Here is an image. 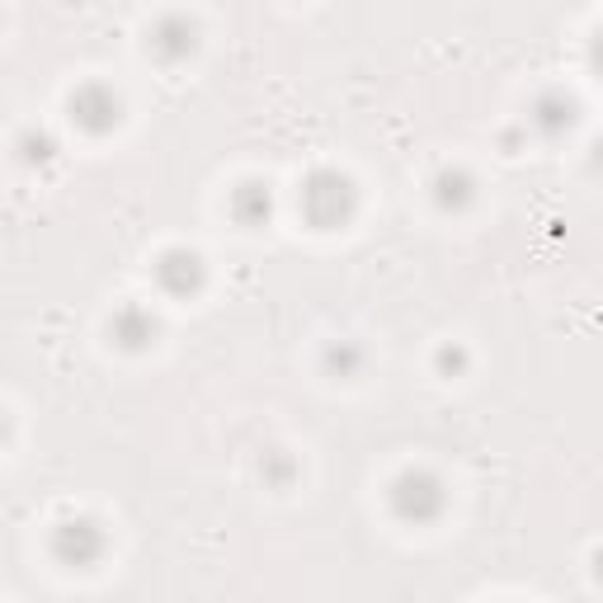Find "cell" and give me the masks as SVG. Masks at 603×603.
<instances>
[{
    "mask_svg": "<svg viewBox=\"0 0 603 603\" xmlns=\"http://www.w3.org/2000/svg\"><path fill=\"white\" fill-rule=\"evenodd\" d=\"M104 547H109V538H104V528L95 519H66V523H57V533H52V557L71 565V571H91L104 557Z\"/></svg>",
    "mask_w": 603,
    "mask_h": 603,
    "instance_id": "obj_3",
    "label": "cell"
},
{
    "mask_svg": "<svg viewBox=\"0 0 603 603\" xmlns=\"http://www.w3.org/2000/svg\"><path fill=\"white\" fill-rule=\"evenodd\" d=\"M297 208L316 232H335V226H345L353 218V184L340 170H311L307 180H302Z\"/></svg>",
    "mask_w": 603,
    "mask_h": 603,
    "instance_id": "obj_1",
    "label": "cell"
},
{
    "mask_svg": "<svg viewBox=\"0 0 603 603\" xmlns=\"http://www.w3.org/2000/svg\"><path fill=\"white\" fill-rule=\"evenodd\" d=\"M594 151H599V156H594V161H599V166H603V137H599V147H594Z\"/></svg>",
    "mask_w": 603,
    "mask_h": 603,
    "instance_id": "obj_15",
    "label": "cell"
},
{
    "mask_svg": "<svg viewBox=\"0 0 603 603\" xmlns=\"http://www.w3.org/2000/svg\"><path fill=\"white\" fill-rule=\"evenodd\" d=\"M476 199V180L467 170H438V180H434V203L443 208V212H463L467 203Z\"/></svg>",
    "mask_w": 603,
    "mask_h": 603,
    "instance_id": "obj_7",
    "label": "cell"
},
{
    "mask_svg": "<svg viewBox=\"0 0 603 603\" xmlns=\"http://www.w3.org/2000/svg\"><path fill=\"white\" fill-rule=\"evenodd\" d=\"M594 62L603 66V33H599V43H594Z\"/></svg>",
    "mask_w": 603,
    "mask_h": 603,
    "instance_id": "obj_14",
    "label": "cell"
},
{
    "mask_svg": "<svg viewBox=\"0 0 603 603\" xmlns=\"http://www.w3.org/2000/svg\"><path fill=\"white\" fill-rule=\"evenodd\" d=\"M264 463L274 467V486H288V482H293V457H283V453L274 448V453H264Z\"/></svg>",
    "mask_w": 603,
    "mask_h": 603,
    "instance_id": "obj_12",
    "label": "cell"
},
{
    "mask_svg": "<svg viewBox=\"0 0 603 603\" xmlns=\"http://www.w3.org/2000/svg\"><path fill=\"white\" fill-rule=\"evenodd\" d=\"M193 43H199V39H193V24L189 20H174V14H170V20H161V29H156V39H151V47H156V57H161V62L189 57Z\"/></svg>",
    "mask_w": 603,
    "mask_h": 603,
    "instance_id": "obj_8",
    "label": "cell"
},
{
    "mask_svg": "<svg viewBox=\"0 0 603 603\" xmlns=\"http://www.w3.org/2000/svg\"><path fill=\"white\" fill-rule=\"evenodd\" d=\"M232 212L241 226H260L264 218H269V189L264 184H241L236 199H232Z\"/></svg>",
    "mask_w": 603,
    "mask_h": 603,
    "instance_id": "obj_9",
    "label": "cell"
},
{
    "mask_svg": "<svg viewBox=\"0 0 603 603\" xmlns=\"http://www.w3.org/2000/svg\"><path fill=\"white\" fill-rule=\"evenodd\" d=\"M156 283L170 293V297H189L203 288V260L193 251H166L156 260Z\"/></svg>",
    "mask_w": 603,
    "mask_h": 603,
    "instance_id": "obj_5",
    "label": "cell"
},
{
    "mask_svg": "<svg viewBox=\"0 0 603 603\" xmlns=\"http://www.w3.org/2000/svg\"><path fill=\"white\" fill-rule=\"evenodd\" d=\"M438 368H443V372H448V368H453V372H457V368H467V353L448 345V349H443V353H438Z\"/></svg>",
    "mask_w": 603,
    "mask_h": 603,
    "instance_id": "obj_13",
    "label": "cell"
},
{
    "mask_svg": "<svg viewBox=\"0 0 603 603\" xmlns=\"http://www.w3.org/2000/svg\"><path fill=\"white\" fill-rule=\"evenodd\" d=\"M443 505H448V495H443V482L434 472H424V467H411V472H401L396 482H392V509H396V519L401 523H434Z\"/></svg>",
    "mask_w": 603,
    "mask_h": 603,
    "instance_id": "obj_2",
    "label": "cell"
},
{
    "mask_svg": "<svg viewBox=\"0 0 603 603\" xmlns=\"http://www.w3.org/2000/svg\"><path fill=\"white\" fill-rule=\"evenodd\" d=\"M109 335H114V345H118V349L137 353V349L156 345V335H161V326H156V316H151L147 307H137V302H128V307H118V311H114Z\"/></svg>",
    "mask_w": 603,
    "mask_h": 603,
    "instance_id": "obj_6",
    "label": "cell"
},
{
    "mask_svg": "<svg viewBox=\"0 0 603 603\" xmlns=\"http://www.w3.org/2000/svg\"><path fill=\"white\" fill-rule=\"evenodd\" d=\"M533 123H538V128H542L547 137H557L561 128H571V123H575V99H565V95H547V99L538 104Z\"/></svg>",
    "mask_w": 603,
    "mask_h": 603,
    "instance_id": "obj_10",
    "label": "cell"
},
{
    "mask_svg": "<svg viewBox=\"0 0 603 603\" xmlns=\"http://www.w3.org/2000/svg\"><path fill=\"white\" fill-rule=\"evenodd\" d=\"M326 372H330V378H359V372H363V349L359 345H353V340H340V345H330L326 349Z\"/></svg>",
    "mask_w": 603,
    "mask_h": 603,
    "instance_id": "obj_11",
    "label": "cell"
},
{
    "mask_svg": "<svg viewBox=\"0 0 603 603\" xmlns=\"http://www.w3.org/2000/svg\"><path fill=\"white\" fill-rule=\"evenodd\" d=\"M71 118L81 123L85 133H109V128H118V118H123V104H118V95L109 91V85H81L76 95H71Z\"/></svg>",
    "mask_w": 603,
    "mask_h": 603,
    "instance_id": "obj_4",
    "label": "cell"
}]
</instances>
